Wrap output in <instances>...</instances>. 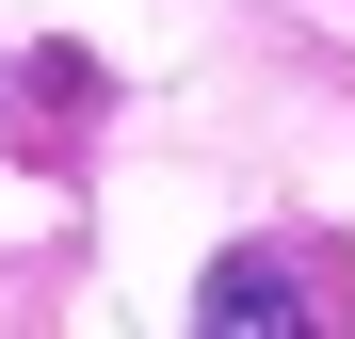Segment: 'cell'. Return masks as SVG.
I'll return each mask as SVG.
<instances>
[{"mask_svg": "<svg viewBox=\"0 0 355 339\" xmlns=\"http://www.w3.org/2000/svg\"><path fill=\"white\" fill-rule=\"evenodd\" d=\"M194 323L210 339H291V323H307V275H291V259H226L194 291Z\"/></svg>", "mask_w": 355, "mask_h": 339, "instance_id": "6da1fadb", "label": "cell"}]
</instances>
